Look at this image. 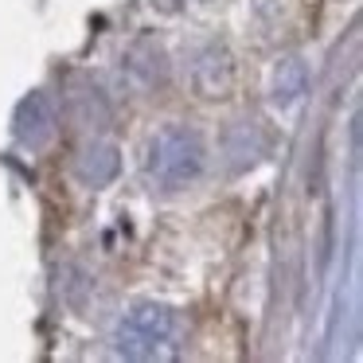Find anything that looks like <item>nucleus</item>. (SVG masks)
<instances>
[{
    "label": "nucleus",
    "instance_id": "f257e3e1",
    "mask_svg": "<svg viewBox=\"0 0 363 363\" xmlns=\"http://www.w3.org/2000/svg\"><path fill=\"white\" fill-rule=\"evenodd\" d=\"M203 164H207V149H203L196 129L168 125L164 133L152 141L149 172L164 191H180V188H188V184H196L199 172H203Z\"/></svg>",
    "mask_w": 363,
    "mask_h": 363
},
{
    "label": "nucleus",
    "instance_id": "f03ea898",
    "mask_svg": "<svg viewBox=\"0 0 363 363\" xmlns=\"http://www.w3.org/2000/svg\"><path fill=\"white\" fill-rule=\"evenodd\" d=\"M176 340V313L164 305H137L125 313V320L118 324V344L121 355L129 359H152V355L168 352V344Z\"/></svg>",
    "mask_w": 363,
    "mask_h": 363
},
{
    "label": "nucleus",
    "instance_id": "7ed1b4c3",
    "mask_svg": "<svg viewBox=\"0 0 363 363\" xmlns=\"http://www.w3.org/2000/svg\"><path fill=\"white\" fill-rule=\"evenodd\" d=\"M51 133H55V110H51L48 94L24 98L20 110H16V137H20V145H28V149H43V145L51 141Z\"/></svg>",
    "mask_w": 363,
    "mask_h": 363
},
{
    "label": "nucleus",
    "instance_id": "20e7f679",
    "mask_svg": "<svg viewBox=\"0 0 363 363\" xmlns=\"http://www.w3.org/2000/svg\"><path fill=\"white\" fill-rule=\"evenodd\" d=\"M118 168H121L118 149L106 145V141H98V145H90V149L79 157V180L90 184V188H102V184H110L113 176H118Z\"/></svg>",
    "mask_w": 363,
    "mask_h": 363
},
{
    "label": "nucleus",
    "instance_id": "39448f33",
    "mask_svg": "<svg viewBox=\"0 0 363 363\" xmlns=\"http://www.w3.org/2000/svg\"><path fill=\"white\" fill-rule=\"evenodd\" d=\"M71 102H74V118H79V125L102 129L106 121H110V102H106V94L98 86H90V82H82V86L74 90Z\"/></svg>",
    "mask_w": 363,
    "mask_h": 363
},
{
    "label": "nucleus",
    "instance_id": "423d86ee",
    "mask_svg": "<svg viewBox=\"0 0 363 363\" xmlns=\"http://www.w3.org/2000/svg\"><path fill=\"white\" fill-rule=\"evenodd\" d=\"M308 86V67L301 59H285L274 74V102L277 106H293Z\"/></svg>",
    "mask_w": 363,
    "mask_h": 363
}]
</instances>
